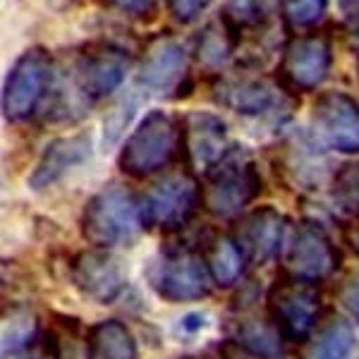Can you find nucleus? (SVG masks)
I'll list each match as a JSON object with an SVG mask.
<instances>
[{
  "instance_id": "nucleus-11",
  "label": "nucleus",
  "mask_w": 359,
  "mask_h": 359,
  "mask_svg": "<svg viewBox=\"0 0 359 359\" xmlns=\"http://www.w3.org/2000/svg\"><path fill=\"white\" fill-rule=\"evenodd\" d=\"M343 264V254L335 247L328 230L318 221L304 218L292 228L283 247V266L280 273L302 283H316L331 278Z\"/></svg>"
},
{
  "instance_id": "nucleus-34",
  "label": "nucleus",
  "mask_w": 359,
  "mask_h": 359,
  "mask_svg": "<svg viewBox=\"0 0 359 359\" xmlns=\"http://www.w3.org/2000/svg\"><path fill=\"white\" fill-rule=\"evenodd\" d=\"M50 3H55V0H50Z\"/></svg>"
},
{
  "instance_id": "nucleus-25",
  "label": "nucleus",
  "mask_w": 359,
  "mask_h": 359,
  "mask_svg": "<svg viewBox=\"0 0 359 359\" xmlns=\"http://www.w3.org/2000/svg\"><path fill=\"white\" fill-rule=\"evenodd\" d=\"M331 199L340 213L359 221V163H345L333 172Z\"/></svg>"
},
{
  "instance_id": "nucleus-23",
  "label": "nucleus",
  "mask_w": 359,
  "mask_h": 359,
  "mask_svg": "<svg viewBox=\"0 0 359 359\" xmlns=\"http://www.w3.org/2000/svg\"><path fill=\"white\" fill-rule=\"evenodd\" d=\"M321 149L323 147L316 142V137L292 135L285 139V165H287L285 170L299 184H304L306 189H314V184L321 182V172H323Z\"/></svg>"
},
{
  "instance_id": "nucleus-28",
  "label": "nucleus",
  "mask_w": 359,
  "mask_h": 359,
  "mask_svg": "<svg viewBox=\"0 0 359 359\" xmlns=\"http://www.w3.org/2000/svg\"><path fill=\"white\" fill-rule=\"evenodd\" d=\"M108 10L120 13L130 20L137 22H154L158 15V3L161 0H101Z\"/></svg>"
},
{
  "instance_id": "nucleus-6",
  "label": "nucleus",
  "mask_w": 359,
  "mask_h": 359,
  "mask_svg": "<svg viewBox=\"0 0 359 359\" xmlns=\"http://www.w3.org/2000/svg\"><path fill=\"white\" fill-rule=\"evenodd\" d=\"M201 206V184L189 168L165 172L139 196L144 228L175 235L184 230Z\"/></svg>"
},
{
  "instance_id": "nucleus-10",
  "label": "nucleus",
  "mask_w": 359,
  "mask_h": 359,
  "mask_svg": "<svg viewBox=\"0 0 359 359\" xmlns=\"http://www.w3.org/2000/svg\"><path fill=\"white\" fill-rule=\"evenodd\" d=\"M266 314L285 343H304L323 321V299L316 285L280 273L266 292Z\"/></svg>"
},
{
  "instance_id": "nucleus-7",
  "label": "nucleus",
  "mask_w": 359,
  "mask_h": 359,
  "mask_svg": "<svg viewBox=\"0 0 359 359\" xmlns=\"http://www.w3.org/2000/svg\"><path fill=\"white\" fill-rule=\"evenodd\" d=\"M147 283L165 302H194L211 292L213 278L201 249L168 245L149 262Z\"/></svg>"
},
{
  "instance_id": "nucleus-20",
  "label": "nucleus",
  "mask_w": 359,
  "mask_h": 359,
  "mask_svg": "<svg viewBox=\"0 0 359 359\" xmlns=\"http://www.w3.org/2000/svg\"><path fill=\"white\" fill-rule=\"evenodd\" d=\"M204 262L208 266V273L213 278V285L233 287L242 280L247 271V257L237 247L230 233H211L201 247Z\"/></svg>"
},
{
  "instance_id": "nucleus-17",
  "label": "nucleus",
  "mask_w": 359,
  "mask_h": 359,
  "mask_svg": "<svg viewBox=\"0 0 359 359\" xmlns=\"http://www.w3.org/2000/svg\"><path fill=\"white\" fill-rule=\"evenodd\" d=\"M91 154H94V139H91V135H86V132L53 139V142L43 149L41 158L36 161L32 175L27 177L29 189H32V192L50 189L53 184L60 182L67 172H72L74 168L89 163Z\"/></svg>"
},
{
  "instance_id": "nucleus-29",
  "label": "nucleus",
  "mask_w": 359,
  "mask_h": 359,
  "mask_svg": "<svg viewBox=\"0 0 359 359\" xmlns=\"http://www.w3.org/2000/svg\"><path fill=\"white\" fill-rule=\"evenodd\" d=\"M211 3L213 0H165V8L180 25H192L194 20H199L201 13H206Z\"/></svg>"
},
{
  "instance_id": "nucleus-26",
  "label": "nucleus",
  "mask_w": 359,
  "mask_h": 359,
  "mask_svg": "<svg viewBox=\"0 0 359 359\" xmlns=\"http://www.w3.org/2000/svg\"><path fill=\"white\" fill-rule=\"evenodd\" d=\"M278 13L290 32L316 27L328 13V0H278Z\"/></svg>"
},
{
  "instance_id": "nucleus-19",
  "label": "nucleus",
  "mask_w": 359,
  "mask_h": 359,
  "mask_svg": "<svg viewBox=\"0 0 359 359\" xmlns=\"http://www.w3.org/2000/svg\"><path fill=\"white\" fill-rule=\"evenodd\" d=\"M240 43H242V36L223 20V15L218 13V17L206 22L201 32H196L192 55L201 67L208 69V72L221 74L223 67L230 62V57L235 55V50L240 48Z\"/></svg>"
},
{
  "instance_id": "nucleus-18",
  "label": "nucleus",
  "mask_w": 359,
  "mask_h": 359,
  "mask_svg": "<svg viewBox=\"0 0 359 359\" xmlns=\"http://www.w3.org/2000/svg\"><path fill=\"white\" fill-rule=\"evenodd\" d=\"M228 340L240 352L254 359H280L285 352V338L271 321V316L240 314L230 321Z\"/></svg>"
},
{
  "instance_id": "nucleus-27",
  "label": "nucleus",
  "mask_w": 359,
  "mask_h": 359,
  "mask_svg": "<svg viewBox=\"0 0 359 359\" xmlns=\"http://www.w3.org/2000/svg\"><path fill=\"white\" fill-rule=\"evenodd\" d=\"M137 94H142V89H139V86L135 91H130V94H127L123 101H120L118 106L108 113L106 123H103V147H113V144L120 139V135H123V130L127 127V123L132 120L137 106L142 103V98H137Z\"/></svg>"
},
{
  "instance_id": "nucleus-30",
  "label": "nucleus",
  "mask_w": 359,
  "mask_h": 359,
  "mask_svg": "<svg viewBox=\"0 0 359 359\" xmlns=\"http://www.w3.org/2000/svg\"><path fill=\"white\" fill-rule=\"evenodd\" d=\"M338 299L340 304L345 306V311L355 318V323L359 326V276H352L340 285L338 290Z\"/></svg>"
},
{
  "instance_id": "nucleus-24",
  "label": "nucleus",
  "mask_w": 359,
  "mask_h": 359,
  "mask_svg": "<svg viewBox=\"0 0 359 359\" xmlns=\"http://www.w3.org/2000/svg\"><path fill=\"white\" fill-rule=\"evenodd\" d=\"M278 13V0H225L221 15L240 36L257 34L271 25Z\"/></svg>"
},
{
  "instance_id": "nucleus-22",
  "label": "nucleus",
  "mask_w": 359,
  "mask_h": 359,
  "mask_svg": "<svg viewBox=\"0 0 359 359\" xmlns=\"http://www.w3.org/2000/svg\"><path fill=\"white\" fill-rule=\"evenodd\" d=\"M86 359H137V343L118 318H106L89 328L84 338Z\"/></svg>"
},
{
  "instance_id": "nucleus-35",
  "label": "nucleus",
  "mask_w": 359,
  "mask_h": 359,
  "mask_svg": "<svg viewBox=\"0 0 359 359\" xmlns=\"http://www.w3.org/2000/svg\"><path fill=\"white\" fill-rule=\"evenodd\" d=\"M357 72H359V69H357Z\"/></svg>"
},
{
  "instance_id": "nucleus-16",
  "label": "nucleus",
  "mask_w": 359,
  "mask_h": 359,
  "mask_svg": "<svg viewBox=\"0 0 359 359\" xmlns=\"http://www.w3.org/2000/svg\"><path fill=\"white\" fill-rule=\"evenodd\" d=\"M180 123H182V158L189 170L208 172L233 149L228 127L218 115L192 111L180 118Z\"/></svg>"
},
{
  "instance_id": "nucleus-9",
  "label": "nucleus",
  "mask_w": 359,
  "mask_h": 359,
  "mask_svg": "<svg viewBox=\"0 0 359 359\" xmlns=\"http://www.w3.org/2000/svg\"><path fill=\"white\" fill-rule=\"evenodd\" d=\"M137 86L144 94L182 101L192 94L194 79L189 72V50L170 32L149 39L137 67Z\"/></svg>"
},
{
  "instance_id": "nucleus-4",
  "label": "nucleus",
  "mask_w": 359,
  "mask_h": 359,
  "mask_svg": "<svg viewBox=\"0 0 359 359\" xmlns=\"http://www.w3.org/2000/svg\"><path fill=\"white\" fill-rule=\"evenodd\" d=\"M211 98L216 106L228 108L235 115L252 120H271L285 123L290 118L292 94L278 77H266L259 69H237L221 72L211 82Z\"/></svg>"
},
{
  "instance_id": "nucleus-2",
  "label": "nucleus",
  "mask_w": 359,
  "mask_h": 359,
  "mask_svg": "<svg viewBox=\"0 0 359 359\" xmlns=\"http://www.w3.org/2000/svg\"><path fill=\"white\" fill-rule=\"evenodd\" d=\"M182 158V123L165 111H149L125 139L118 168L125 175L144 180L163 172Z\"/></svg>"
},
{
  "instance_id": "nucleus-1",
  "label": "nucleus",
  "mask_w": 359,
  "mask_h": 359,
  "mask_svg": "<svg viewBox=\"0 0 359 359\" xmlns=\"http://www.w3.org/2000/svg\"><path fill=\"white\" fill-rule=\"evenodd\" d=\"M132 67V53L125 46L96 39L72 50L65 65L55 62L46 115L62 120L79 118L91 103L103 101L120 89Z\"/></svg>"
},
{
  "instance_id": "nucleus-5",
  "label": "nucleus",
  "mask_w": 359,
  "mask_h": 359,
  "mask_svg": "<svg viewBox=\"0 0 359 359\" xmlns=\"http://www.w3.org/2000/svg\"><path fill=\"white\" fill-rule=\"evenodd\" d=\"M144 228L139 196L125 184L111 182L86 201L79 230L96 249H113L135 242Z\"/></svg>"
},
{
  "instance_id": "nucleus-21",
  "label": "nucleus",
  "mask_w": 359,
  "mask_h": 359,
  "mask_svg": "<svg viewBox=\"0 0 359 359\" xmlns=\"http://www.w3.org/2000/svg\"><path fill=\"white\" fill-rule=\"evenodd\" d=\"M355 347V328L343 316L331 314L302 343L299 359H345Z\"/></svg>"
},
{
  "instance_id": "nucleus-12",
  "label": "nucleus",
  "mask_w": 359,
  "mask_h": 359,
  "mask_svg": "<svg viewBox=\"0 0 359 359\" xmlns=\"http://www.w3.org/2000/svg\"><path fill=\"white\" fill-rule=\"evenodd\" d=\"M333 67V41L328 34H297L283 46L278 62V82L294 94L318 89L328 79Z\"/></svg>"
},
{
  "instance_id": "nucleus-32",
  "label": "nucleus",
  "mask_w": 359,
  "mask_h": 359,
  "mask_svg": "<svg viewBox=\"0 0 359 359\" xmlns=\"http://www.w3.org/2000/svg\"><path fill=\"white\" fill-rule=\"evenodd\" d=\"M347 240H350V247L355 249V254L359 257V221H355V225H352V230L347 233Z\"/></svg>"
},
{
  "instance_id": "nucleus-33",
  "label": "nucleus",
  "mask_w": 359,
  "mask_h": 359,
  "mask_svg": "<svg viewBox=\"0 0 359 359\" xmlns=\"http://www.w3.org/2000/svg\"><path fill=\"white\" fill-rule=\"evenodd\" d=\"M184 359H218V357H213V355H194V357H184Z\"/></svg>"
},
{
  "instance_id": "nucleus-14",
  "label": "nucleus",
  "mask_w": 359,
  "mask_h": 359,
  "mask_svg": "<svg viewBox=\"0 0 359 359\" xmlns=\"http://www.w3.org/2000/svg\"><path fill=\"white\" fill-rule=\"evenodd\" d=\"M69 278L79 294L96 304H113L127 287V269L111 249H84L74 254Z\"/></svg>"
},
{
  "instance_id": "nucleus-8",
  "label": "nucleus",
  "mask_w": 359,
  "mask_h": 359,
  "mask_svg": "<svg viewBox=\"0 0 359 359\" xmlns=\"http://www.w3.org/2000/svg\"><path fill=\"white\" fill-rule=\"evenodd\" d=\"M55 60L48 48L32 46L13 62L3 89V115L8 123H27L48 101Z\"/></svg>"
},
{
  "instance_id": "nucleus-15",
  "label": "nucleus",
  "mask_w": 359,
  "mask_h": 359,
  "mask_svg": "<svg viewBox=\"0 0 359 359\" xmlns=\"http://www.w3.org/2000/svg\"><path fill=\"white\" fill-rule=\"evenodd\" d=\"M249 264H271L287 242V218L273 206H257L242 213L230 230Z\"/></svg>"
},
{
  "instance_id": "nucleus-13",
  "label": "nucleus",
  "mask_w": 359,
  "mask_h": 359,
  "mask_svg": "<svg viewBox=\"0 0 359 359\" xmlns=\"http://www.w3.org/2000/svg\"><path fill=\"white\" fill-rule=\"evenodd\" d=\"M311 127L321 147L359 154V103L345 91H323L311 106Z\"/></svg>"
},
{
  "instance_id": "nucleus-3",
  "label": "nucleus",
  "mask_w": 359,
  "mask_h": 359,
  "mask_svg": "<svg viewBox=\"0 0 359 359\" xmlns=\"http://www.w3.org/2000/svg\"><path fill=\"white\" fill-rule=\"evenodd\" d=\"M264 192V177L245 147H235L201 182V206L213 218H240Z\"/></svg>"
},
{
  "instance_id": "nucleus-31",
  "label": "nucleus",
  "mask_w": 359,
  "mask_h": 359,
  "mask_svg": "<svg viewBox=\"0 0 359 359\" xmlns=\"http://www.w3.org/2000/svg\"><path fill=\"white\" fill-rule=\"evenodd\" d=\"M340 10H343L345 32L350 39V46L359 53V0H340Z\"/></svg>"
}]
</instances>
